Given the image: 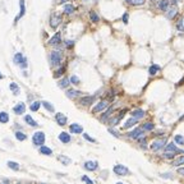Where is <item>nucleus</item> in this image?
<instances>
[{"instance_id":"5701e85b","label":"nucleus","mask_w":184,"mask_h":184,"mask_svg":"<svg viewBox=\"0 0 184 184\" xmlns=\"http://www.w3.org/2000/svg\"><path fill=\"white\" fill-rule=\"evenodd\" d=\"M174 143H175V145L184 146V137L181 134H176L175 137H174Z\"/></svg>"},{"instance_id":"864d4df0","label":"nucleus","mask_w":184,"mask_h":184,"mask_svg":"<svg viewBox=\"0 0 184 184\" xmlns=\"http://www.w3.org/2000/svg\"><path fill=\"white\" fill-rule=\"evenodd\" d=\"M1 184H9V181H8V180H4Z\"/></svg>"},{"instance_id":"f8f14e48","label":"nucleus","mask_w":184,"mask_h":184,"mask_svg":"<svg viewBox=\"0 0 184 184\" xmlns=\"http://www.w3.org/2000/svg\"><path fill=\"white\" fill-rule=\"evenodd\" d=\"M13 111H14L17 115L23 114V112L26 111V105L23 104V102H19V104H18V105H15V106L13 107Z\"/></svg>"},{"instance_id":"bf43d9fd","label":"nucleus","mask_w":184,"mask_h":184,"mask_svg":"<svg viewBox=\"0 0 184 184\" xmlns=\"http://www.w3.org/2000/svg\"><path fill=\"white\" fill-rule=\"evenodd\" d=\"M83 1H88V0H83Z\"/></svg>"},{"instance_id":"49530a36","label":"nucleus","mask_w":184,"mask_h":184,"mask_svg":"<svg viewBox=\"0 0 184 184\" xmlns=\"http://www.w3.org/2000/svg\"><path fill=\"white\" fill-rule=\"evenodd\" d=\"M143 3H145V0H132L133 5H142Z\"/></svg>"},{"instance_id":"72a5a7b5","label":"nucleus","mask_w":184,"mask_h":184,"mask_svg":"<svg viewBox=\"0 0 184 184\" xmlns=\"http://www.w3.org/2000/svg\"><path fill=\"white\" fill-rule=\"evenodd\" d=\"M73 12H74V7H73V5L66 4L65 7H64V13H65V14H72Z\"/></svg>"},{"instance_id":"680f3d73","label":"nucleus","mask_w":184,"mask_h":184,"mask_svg":"<svg viewBox=\"0 0 184 184\" xmlns=\"http://www.w3.org/2000/svg\"><path fill=\"white\" fill-rule=\"evenodd\" d=\"M40 184H46V183H40Z\"/></svg>"},{"instance_id":"dca6fc26","label":"nucleus","mask_w":184,"mask_h":184,"mask_svg":"<svg viewBox=\"0 0 184 184\" xmlns=\"http://www.w3.org/2000/svg\"><path fill=\"white\" fill-rule=\"evenodd\" d=\"M69 129H70L72 133H76V134H78V133H82V130H83V127H82V125H79V124H77V123H73V124H70Z\"/></svg>"},{"instance_id":"f3484780","label":"nucleus","mask_w":184,"mask_h":184,"mask_svg":"<svg viewBox=\"0 0 184 184\" xmlns=\"http://www.w3.org/2000/svg\"><path fill=\"white\" fill-rule=\"evenodd\" d=\"M138 123V120L135 119V118H133V116H130V118H128L127 119V122L124 123V128L125 129H128V128H132L133 125H135Z\"/></svg>"},{"instance_id":"2f4dec72","label":"nucleus","mask_w":184,"mask_h":184,"mask_svg":"<svg viewBox=\"0 0 184 184\" xmlns=\"http://www.w3.org/2000/svg\"><path fill=\"white\" fill-rule=\"evenodd\" d=\"M9 87H10V89H12V92H13L14 95H19V87H18V84H17V83L12 82Z\"/></svg>"},{"instance_id":"2eb2a0df","label":"nucleus","mask_w":184,"mask_h":184,"mask_svg":"<svg viewBox=\"0 0 184 184\" xmlns=\"http://www.w3.org/2000/svg\"><path fill=\"white\" fill-rule=\"evenodd\" d=\"M61 22V18H60V15H56V14H54L53 17H51V19H50V26L53 28H56L59 26V23Z\"/></svg>"},{"instance_id":"f03ea898","label":"nucleus","mask_w":184,"mask_h":184,"mask_svg":"<svg viewBox=\"0 0 184 184\" xmlns=\"http://www.w3.org/2000/svg\"><path fill=\"white\" fill-rule=\"evenodd\" d=\"M32 141L36 146H43V143H45V134H43V132H36L32 137Z\"/></svg>"},{"instance_id":"09e8293b","label":"nucleus","mask_w":184,"mask_h":184,"mask_svg":"<svg viewBox=\"0 0 184 184\" xmlns=\"http://www.w3.org/2000/svg\"><path fill=\"white\" fill-rule=\"evenodd\" d=\"M123 22L128 23V13H124V15H123Z\"/></svg>"},{"instance_id":"052dcab7","label":"nucleus","mask_w":184,"mask_h":184,"mask_svg":"<svg viewBox=\"0 0 184 184\" xmlns=\"http://www.w3.org/2000/svg\"><path fill=\"white\" fill-rule=\"evenodd\" d=\"M151 1H156V0H151Z\"/></svg>"},{"instance_id":"1a4fd4ad","label":"nucleus","mask_w":184,"mask_h":184,"mask_svg":"<svg viewBox=\"0 0 184 184\" xmlns=\"http://www.w3.org/2000/svg\"><path fill=\"white\" fill-rule=\"evenodd\" d=\"M178 14V8H176V5H171V7L168 8V10H166V17L169 18V19H173L175 15Z\"/></svg>"},{"instance_id":"4be33fe9","label":"nucleus","mask_w":184,"mask_h":184,"mask_svg":"<svg viewBox=\"0 0 184 184\" xmlns=\"http://www.w3.org/2000/svg\"><path fill=\"white\" fill-rule=\"evenodd\" d=\"M79 95H81V92L77 91V89H68V91H66V96H68L69 99H76Z\"/></svg>"},{"instance_id":"0e129e2a","label":"nucleus","mask_w":184,"mask_h":184,"mask_svg":"<svg viewBox=\"0 0 184 184\" xmlns=\"http://www.w3.org/2000/svg\"><path fill=\"white\" fill-rule=\"evenodd\" d=\"M18 184H20V183H18Z\"/></svg>"},{"instance_id":"79ce46f5","label":"nucleus","mask_w":184,"mask_h":184,"mask_svg":"<svg viewBox=\"0 0 184 184\" xmlns=\"http://www.w3.org/2000/svg\"><path fill=\"white\" fill-rule=\"evenodd\" d=\"M83 138H84V139H87L88 142H91V143H96V139H95V138H92V137H89L87 133H84V134H83Z\"/></svg>"},{"instance_id":"20e7f679","label":"nucleus","mask_w":184,"mask_h":184,"mask_svg":"<svg viewBox=\"0 0 184 184\" xmlns=\"http://www.w3.org/2000/svg\"><path fill=\"white\" fill-rule=\"evenodd\" d=\"M143 134H145V132H143L142 128H135V129L130 130L129 133H128V137L133 138V139H141V138L143 137Z\"/></svg>"},{"instance_id":"473e14b6","label":"nucleus","mask_w":184,"mask_h":184,"mask_svg":"<svg viewBox=\"0 0 184 184\" xmlns=\"http://www.w3.org/2000/svg\"><path fill=\"white\" fill-rule=\"evenodd\" d=\"M8 166H9L12 170H14V171L19 170V165H18L17 162H14V161H8Z\"/></svg>"},{"instance_id":"c03bdc74","label":"nucleus","mask_w":184,"mask_h":184,"mask_svg":"<svg viewBox=\"0 0 184 184\" xmlns=\"http://www.w3.org/2000/svg\"><path fill=\"white\" fill-rule=\"evenodd\" d=\"M82 180H83L86 184H93V181H92L91 179H89L88 176H86V175H83V176H82Z\"/></svg>"},{"instance_id":"13d9d810","label":"nucleus","mask_w":184,"mask_h":184,"mask_svg":"<svg viewBox=\"0 0 184 184\" xmlns=\"http://www.w3.org/2000/svg\"><path fill=\"white\" fill-rule=\"evenodd\" d=\"M116 184H123V183H120V181H119V183H116Z\"/></svg>"},{"instance_id":"b1692460","label":"nucleus","mask_w":184,"mask_h":184,"mask_svg":"<svg viewBox=\"0 0 184 184\" xmlns=\"http://www.w3.org/2000/svg\"><path fill=\"white\" fill-rule=\"evenodd\" d=\"M112 112H114V107H110V109H107V111L104 112V114L101 115V122H106V119L112 114Z\"/></svg>"},{"instance_id":"e433bc0d","label":"nucleus","mask_w":184,"mask_h":184,"mask_svg":"<svg viewBox=\"0 0 184 184\" xmlns=\"http://www.w3.org/2000/svg\"><path fill=\"white\" fill-rule=\"evenodd\" d=\"M8 120H9V115L7 114V112H0V122L1 123H7Z\"/></svg>"},{"instance_id":"39448f33","label":"nucleus","mask_w":184,"mask_h":184,"mask_svg":"<svg viewBox=\"0 0 184 184\" xmlns=\"http://www.w3.org/2000/svg\"><path fill=\"white\" fill-rule=\"evenodd\" d=\"M50 60L53 65H59L61 61V53L60 51H53L50 54Z\"/></svg>"},{"instance_id":"412c9836","label":"nucleus","mask_w":184,"mask_h":184,"mask_svg":"<svg viewBox=\"0 0 184 184\" xmlns=\"http://www.w3.org/2000/svg\"><path fill=\"white\" fill-rule=\"evenodd\" d=\"M141 128L143 129V132H151V130L155 129V125H153V123L147 122V123H145V124H142Z\"/></svg>"},{"instance_id":"de8ad7c7","label":"nucleus","mask_w":184,"mask_h":184,"mask_svg":"<svg viewBox=\"0 0 184 184\" xmlns=\"http://www.w3.org/2000/svg\"><path fill=\"white\" fill-rule=\"evenodd\" d=\"M63 73H64V68H60L59 70L55 72V74H54V76H55V77H59V76H61Z\"/></svg>"},{"instance_id":"603ef678","label":"nucleus","mask_w":184,"mask_h":184,"mask_svg":"<svg viewBox=\"0 0 184 184\" xmlns=\"http://www.w3.org/2000/svg\"><path fill=\"white\" fill-rule=\"evenodd\" d=\"M72 45H73V41H66V46H68V47H70Z\"/></svg>"},{"instance_id":"e2e57ef3","label":"nucleus","mask_w":184,"mask_h":184,"mask_svg":"<svg viewBox=\"0 0 184 184\" xmlns=\"http://www.w3.org/2000/svg\"><path fill=\"white\" fill-rule=\"evenodd\" d=\"M27 184H31V183H27Z\"/></svg>"},{"instance_id":"ddd939ff","label":"nucleus","mask_w":184,"mask_h":184,"mask_svg":"<svg viewBox=\"0 0 184 184\" xmlns=\"http://www.w3.org/2000/svg\"><path fill=\"white\" fill-rule=\"evenodd\" d=\"M95 101V96H84L81 99V105H83V106H88V105H91L92 102Z\"/></svg>"},{"instance_id":"423d86ee","label":"nucleus","mask_w":184,"mask_h":184,"mask_svg":"<svg viewBox=\"0 0 184 184\" xmlns=\"http://www.w3.org/2000/svg\"><path fill=\"white\" fill-rule=\"evenodd\" d=\"M14 63L18 64V65H20L22 68H26V66H27V60H26V58L20 53H18L14 55Z\"/></svg>"},{"instance_id":"9b49d317","label":"nucleus","mask_w":184,"mask_h":184,"mask_svg":"<svg viewBox=\"0 0 184 184\" xmlns=\"http://www.w3.org/2000/svg\"><path fill=\"white\" fill-rule=\"evenodd\" d=\"M55 120L59 125H65L66 124V116L63 114V112H58L55 115Z\"/></svg>"},{"instance_id":"0eeeda50","label":"nucleus","mask_w":184,"mask_h":184,"mask_svg":"<svg viewBox=\"0 0 184 184\" xmlns=\"http://www.w3.org/2000/svg\"><path fill=\"white\" fill-rule=\"evenodd\" d=\"M164 152H165V153H171V155H175V153L179 152V150L176 148L175 143L170 142V143H168V145L165 146V148H164Z\"/></svg>"},{"instance_id":"7c9ffc66","label":"nucleus","mask_w":184,"mask_h":184,"mask_svg":"<svg viewBox=\"0 0 184 184\" xmlns=\"http://www.w3.org/2000/svg\"><path fill=\"white\" fill-rule=\"evenodd\" d=\"M69 82H70V81H69L68 78H63L61 81H59L58 84H59V87H60V88H66V87L69 86Z\"/></svg>"},{"instance_id":"6e6552de","label":"nucleus","mask_w":184,"mask_h":184,"mask_svg":"<svg viewBox=\"0 0 184 184\" xmlns=\"http://www.w3.org/2000/svg\"><path fill=\"white\" fill-rule=\"evenodd\" d=\"M97 168H99V162H97V161H95V160L86 161V162H84V169H86V170H88V171H95Z\"/></svg>"},{"instance_id":"bb28decb","label":"nucleus","mask_w":184,"mask_h":184,"mask_svg":"<svg viewBox=\"0 0 184 184\" xmlns=\"http://www.w3.org/2000/svg\"><path fill=\"white\" fill-rule=\"evenodd\" d=\"M160 70V66L157 65V64H153V65H151L150 66V69H148V73L151 74V76H155L157 72Z\"/></svg>"},{"instance_id":"cd10ccee","label":"nucleus","mask_w":184,"mask_h":184,"mask_svg":"<svg viewBox=\"0 0 184 184\" xmlns=\"http://www.w3.org/2000/svg\"><path fill=\"white\" fill-rule=\"evenodd\" d=\"M40 152L42 153V155H47V156H50L51 153H53V151H51V148L46 147V146H41V147H40Z\"/></svg>"},{"instance_id":"c756f323","label":"nucleus","mask_w":184,"mask_h":184,"mask_svg":"<svg viewBox=\"0 0 184 184\" xmlns=\"http://www.w3.org/2000/svg\"><path fill=\"white\" fill-rule=\"evenodd\" d=\"M158 8H160L161 10H168V8H169V0H161V1L158 3Z\"/></svg>"},{"instance_id":"8fccbe9b","label":"nucleus","mask_w":184,"mask_h":184,"mask_svg":"<svg viewBox=\"0 0 184 184\" xmlns=\"http://www.w3.org/2000/svg\"><path fill=\"white\" fill-rule=\"evenodd\" d=\"M161 176H162V178H173V175H171V174H161Z\"/></svg>"},{"instance_id":"4d7b16f0","label":"nucleus","mask_w":184,"mask_h":184,"mask_svg":"<svg viewBox=\"0 0 184 184\" xmlns=\"http://www.w3.org/2000/svg\"><path fill=\"white\" fill-rule=\"evenodd\" d=\"M127 1H128V3H132V0H127Z\"/></svg>"},{"instance_id":"7ed1b4c3","label":"nucleus","mask_w":184,"mask_h":184,"mask_svg":"<svg viewBox=\"0 0 184 184\" xmlns=\"http://www.w3.org/2000/svg\"><path fill=\"white\" fill-rule=\"evenodd\" d=\"M114 173L116 174V175H120V176H125V175H129V169L127 168V166L124 165H115L114 166Z\"/></svg>"},{"instance_id":"4c0bfd02","label":"nucleus","mask_w":184,"mask_h":184,"mask_svg":"<svg viewBox=\"0 0 184 184\" xmlns=\"http://www.w3.org/2000/svg\"><path fill=\"white\" fill-rule=\"evenodd\" d=\"M138 143H139V146L142 148H147V138L142 137L141 139H138Z\"/></svg>"},{"instance_id":"6e6d98bb","label":"nucleus","mask_w":184,"mask_h":184,"mask_svg":"<svg viewBox=\"0 0 184 184\" xmlns=\"http://www.w3.org/2000/svg\"><path fill=\"white\" fill-rule=\"evenodd\" d=\"M1 78H3V74H1V73H0V79H1Z\"/></svg>"},{"instance_id":"3c124183","label":"nucleus","mask_w":184,"mask_h":184,"mask_svg":"<svg viewBox=\"0 0 184 184\" xmlns=\"http://www.w3.org/2000/svg\"><path fill=\"white\" fill-rule=\"evenodd\" d=\"M178 173L179 174H183V175H184V166H183V168H179L178 169Z\"/></svg>"},{"instance_id":"c9c22d12","label":"nucleus","mask_w":184,"mask_h":184,"mask_svg":"<svg viewBox=\"0 0 184 184\" xmlns=\"http://www.w3.org/2000/svg\"><path fill=\"white\" fill-rule=\"evenodd\" d=\"M40 106H41V102H38V101H35V102H33V104H31L30 109L32 110V111H37V110L40 109Z\"/></svg>"},{"instance_id":"aec40b11","label":"nucleus","mask_w":184,"mask_h":184,"mask_svg":"<svg viewBox=\"0 0 184 184\" xmlns=\"http://www.w3.org/2000/svg\"><path fill=\"white\" fill-rule=\"evenodd\" d=\"M173 165L174 166H178V168H181V166L184 165V155H181V156H179V157L174 158Z\"/></svg>"},{"instance_id":"f704fd0d","label":"nucleus","mask_w":184,"mask_h":184,"mask_svg":"<svg viewBox=\"0 0 184 184\" xmlns=\"http://www.w3.org/2000/svg\"><path fill=\"white\" fill-rule=\"evenodd\" d=\"M42 105L45 106V109L47 110V111H50V112H54V110H55L53 105H51L50 102H47V101H42Z\"/></svg>"},{"instance_id":"ea45409f","label":"nucleus","mask_w":184,"mask_h":184,"mask_svg":"<svg viewBox=\"0 0 184 184\" xmlns=\"http://www.w3.org/2000/svg\"><path fill=\"white\" fill-rule=\"evenodd\" d=\"M89 18H91V20L92 22H99V15L96 14V13L93 12V10H92V12H89Z\"/></svg>"},{"instance_id":"f257e3e1","label":"nucleus","mask_w":184,"mask_h":184,"mask_svg":"<svg viewBox=\"0 0 184 184\" xmlns=\"http://www.w3.org/2000/svg\"><path fill=\"white\" fill-rule=\"evenodd\" d=\"M166 145H168V141H166V138H158V139L153 141V142L150 145V150L153 151V152H157V151L165 148Z\"/></svg>"},{"instance_id":"a211bd4d","label":"nucleus","mask_w":184,"mask_h":184,"mask_svg":"<svg viewBox=\"0 0 184 184\" xmlns=\"http://www.w3.org/2000/svg\"><path fill=\"white\" fill-rule=\"evenodd\" d=\"M59 141L63 142V143H69L70 142V135H69V133L61 132L60 134H59Z\"/></svg>"},{"instance_id":"6ab92c4d","label":"nucleus","mask_w":184,"mask_h":184,"mask_svg":"<svg viewBox=\"0 0 184 184\" xmlns=\"http://www.w3.org/2000/svg\"><path fill=\"white\" fill-rule=\"evenodd\" d=\"M60 41H61V38H60V32H58V33H55V35H54L53 37L50 38L49 43H50V45H58V43H60Z\"/></svg>"},{"instance_id":"4468645a","label":"nucleus","mask_w":184,"mask_h":184,"mask_svg":"<svg viewBox=\"0 0 184 184\" xmlns=\"http://www.w3.org/2000/svg\"><path fill=\"white\" fill-rule=\"evenodd\" d=\"M107 105H109V104H107V101H100L99 104L93 107V110H92V111H93V112H100V111H102L104 109H106Z\"/></svg>"},{"instance_id":"a878e982","label":"nucleus","mask_w":184,"mask_h":184,"mask_svg":"<svg viewBox=\"0 0 184 184\" xmlns=\"http://www.w3.org/2000/svg\"><path fill=\"white\" fill-rule=\"evenodd\" d=\"M19 5H20V13L18 14V17L15 18V22H17V20L19 19V18L22 17V15L24 14V12H26V8H24V0H19Z\"/></svg>"},{"instance_id":"a18cd8bd","label":"nucleus","mask_w":184,"mask_h":184,"mask_svg":"<svg viewBox=\"0 0 184 184\" xmlns=\"http://www.w3.org/2000/svg\"><path fill=\"white\" fill-rule=\"evenodd\" d=\"M176 28H178V31H183L184 30V24H183V20H179L178 24H176Z\"/></svg>"},{"instance_id":"5fc2aeb1","label":"nucleus","mask_w":184,"mask_h":184,"mask_svg":"<svg viewBox=\"0 0 184 184\" xmlns=\"http://www.w3.org/2000/svg\"><path fill=\"white\" fill-rule=\"evenodd\" d=\"M65 1H68V0H61V3H65Z\"/></svg>"},{"instance_id":"393cba45","label":"nucleus","mask_w":184,"mask_h":184,"mask_svg":"<svg viewBox=\"0 0 184 184\" xmlns=\"http://www.w3.org/2000/svg\"><path fill=\"white\" fill-rule=\"evenodd\" d=\"M24 122L27 123L28 125H32V127H37V123L33 120V118L31 116V115H26L24 116Z\"/></svg>"},{"instance_id":"37998d69","label":"nucleus","mask_w":184,"mask_h":184,"mask_svg":"<svg viewBox=\"0 0 184 184\" xmlns=\"http://www.w3.org/2000/svg\"><path fill=\"white\" fill-rule=\"evenodd\" d=\"M69 81H70L73 84H79V78H78V77H77V76H72Z\"/></svg>"},{"instance_id":"a19ab883","label":"nucleus","mask_w":184,"mask_h":184,"mask_svg":"<svg viewBox=\"0 0 184 184\" xmlns=\"http://www.w3.org/2000/svg\"><path fill=\"white\" fill-rule=\"evenodd\" d=\"M107 130H109V133H110V134H112L114 137H116V138H119V137H120V133H119V132H116V129H115V128H109Z\"/></svg>"},{"instance_id":"58836bf2","label":"nucleus","mask_w":184,"mask_h":184,"mask_svg":"<svg viewBox=\"0 0 184 184\" xmlns=\"http://www.w3.org/2000/svg\"><path fill=\"white\" fill-rule=\"evenodd\" d=\"M15 138H17L18 141H24L27 137H26V134L22 132H15Z\"/></svg>"},{"instance_id":"c85d7f7f","label":"nucleus","mask_w":184,"mask_h":184,"mask_svg":"<svg viewBox=\"0 0 184 184\" xmlns=\"http://www.w3.org/2000/svg\"><path fill=\"white\" fill-rule=\"evenodd\" d=\"M58 158H59V161H60L61 164H64V165H69V164L72 162V160H70V158H69V157H66V156H63V155H60Z\"/></svg>"},{"instance_id":"9d476101","label":"nucleus","mask_w":184,"mask_h":184,"mask_svg":"<svg viewBox=\"0 0 184 184\" xmlns=\"http://www.w3.org/2000/svg\"><path fill=\"white\" fill-rule=\"evenodd\" d=\"M130 115H132L133 118H135L137 120H139V119H142V118H145L146 112H145V110H142V109H134L130 112Z\"/></svg>"}]
</instances>
